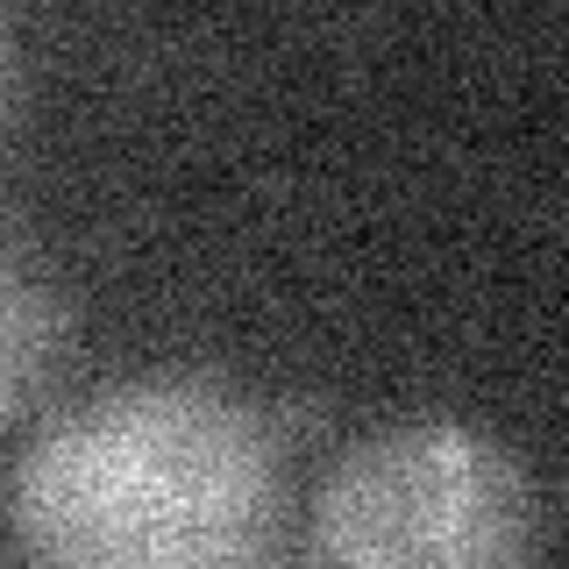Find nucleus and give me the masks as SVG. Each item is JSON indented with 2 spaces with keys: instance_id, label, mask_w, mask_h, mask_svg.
I'll return each mask as SVG.
<instances>
[{
  "instance_id": "obj_1",
  "label": "nucleus",
  "mask_w": 569,
  "mask_h": 569,
  "mask_svg": "<svg viewBox=\"0 0 569 569\" xmlns=\"http://www.w3.org/2000/svg\"><path fill=\"white\" fill-rule=\"evenodd\" d=\"M278 498V435L236 385L136 378L29 441L8 527L50 569H221L271 548Z\"/></svg>"
},
{
  "instance_id": "obj_2",
  "label": "nucleus",
  "mask_w": 569,
  "mask_h": 569,
  "mask_svg": "<svg viewBox=\"0 0 569 569\" xmlns=\"http://www.w3.org/2000/svg\"><path fill=\"white\" fill-rule=\"evenodd\" d=\"M541 548V498L506 441L462 420H406L328 462L307 556L342 569H498Z\"/></svg>"
},
{
  "instance_id": "obj_3",
  "label": "nucleus",
  "mask_w": 569,
  "mask_h": 569,
  "mask_svg": "<svg viewBox=\"0 0 569 569\" xmlns=\"http://www.w3.org/2000/svg\"><path fill=\"white\" fill-rule=\"evenodd\" d=\"M0 342H8V427H22L43 391L64 370V307L43 278H36L22 236H8V263H0Z\"/></svg>"
}]
</instances>
